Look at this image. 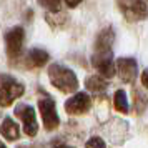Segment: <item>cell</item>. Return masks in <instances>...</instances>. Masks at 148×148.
I'll list each match as a JSON object with an SVG mask.
<instances>
[{"mask_svg": "<svg viewBox=\"0 0 148 148\" xmlns=\"http://www.w3.org/2000/svg\"><path fill=\"white\" fill-rule=\"evenodd\" d=\"M47 20L53 28H62L67 22V14H62L60 10L58 12H50L47 15Z\"/></svg>", "mask_w": 148, "mask_h": 148, "instance_id": "obj_16", "label": "cell"}, {"mask_svg": "<svg viewBox=\"0 0 148 148\" xmlns=\"http://www.w3.org/2000/svg\"><path fill=\"white\" fill-rule=\"evenodd\" d=\"M23 40H25V30L18 25L5 32V50H7V57L10 62L18 58L22 47H23Z\"/></svg>", "mask_w": 148, "mask_h": 148, "instance_id": "obj_6", "label": "cell"}, {"mask_svg": "<svg viewBox=\"0 0 148 148\" xmlns=\"http://www.w3.org/2000/svg\"><path fill=\"white\" fill-rule=\"evenodd\" d=\"M148 105V97L141 90H133V110L136 115H141Z\"/></svg>", "mask_w": 148, "mask_h": 148, "instance_id": "obj_14", "label": "cell"}, {"mask_svg": "<svg viewBox=\"0 0 148 148\" xmlns=\"http://www.w3.org/2000/svg\"><path fill=\"white\" fill-rule=\"evenodd\" d=\"M15 116H18L22 120L23 125V132L27 136H35L38 133V121H37V113H35V108L32 105L27 103H20L17 105L14 110Z\"/></svg>", "mask_w": 148, "mask_h": 148, "instance_id": "obj_5", "label": "cell"}, {"mask_svg": "<svg viewBox=\"0 0 148 148\" xmlns=\"http://www.w3.org/2000/svg\"><path fill=\"white\" fill-rule=\"evenodd\" d=\"M116 5L127 22H141L148 17V7L143 0H116Z\"/></svg>", "mask_w": 148, "mask_h": 148, "instance_id": "obj_3", "label": "cell"}, {"mask_svg": "<svg viewBox=\"0 0 148 148\" xmlns=\"http://www.w3.org/2000/svg\"><path fill=\"white\" fill-rule=\"evenodd\" d=\"M38 5L43 7L48 12H58L62 7V0H37Z\"/></svg>", "mask_w": 148, "mask_h": 148, "instance_id": "obj_17", "label": "cell"}, {"mask_svg": "<svg viewBox=\"0 0 148 148\" xmlns=\"http://www.w3.org/2000/svg\"><path fill=\"white\" fill-rule=\"evenodd\" d=\"M0 135H2L7 141L18 140V138H20V130H18V125H17L12 118L5 116V120L2 121V125H0Z\"/></svg>", "mask_w": 148, "mask_h": 148, "instance_id": "obj_12", "label": "cell"}, {"mask_svg": "<svg viewBox=\"0 0 148 148\" xmlns=\"http://www.w3.org/2000/svg\"><path fill=\"white\" fill-rule=\"evenodd\" d=\"M48 80L62 93H73L80 85L73 70L62 63H52L48 67Z\"/></svg>", "mask_w": 148, "mask_h": 148, "instance_id": "obj_1", "label": "cell"}, {"mask_svg": "<svg viewBox=\"0 0 148 148\" xmlns=\"http://www.w3.org/2000/svg\"><path fill=\"white\" fill-rule=\"evenodd\" d=\"M85 87H87L92 93L100 95V93H103V92L108 88V83H107V80H105L101 75H93V77H88V78H87Z\"/></svg>", "mask_w": 148, "mask_h": 148, "instance_id": "obj_13", "label": "cell"}, {"mask_svg": "<svg viewBox=\"0 0 148 148\" xmlns=\"http://www.w3.org/2000/svg\"><path fill=\"white\" fill-rule=\"evenodd\" d=\"M92 108V98L85 92H78L65 101V112L68 115H83Z\"/></svg>", "mask_w": 148, "mask_h": 148, "instance_id": "obj_8", "label": "cell"}, {"mask_svg": "<svg viewBox=\"0 0 148 148\" xmlns=\"http://www.w3.org/2000/svg\"><path fill=\"white\" fill-rule=\"evenodd\" d=\"M52 145H53V147H57V145H65V141L63 140H53L52 141Z\"/></svg>", "mask_w": 148, "mask_h": 148, "instance_id": "obj_21", "label": "cell"}, {"mask_svg": "<svg viewBox=\"0 0 148 148\" xmlns=\"http://www.w3.org/2000/svg\"><path fill=\"white\" fill-rule=\"evenodd\" d=\"M23 93H25V87L22 82L14 78L12 75H0V107L2 108L10 107Z\"/></svg>", "mask_w": 148, "mask_h": 148, "instance_id": "obj_2", "label": "cell"}, {"mask_svg": "<svg viewBox=\"0 0 148 148\" xmlns=\"http://www.w3.org/2000/svg\"><path fill=\"white\" fill-rule=\"evenodd\" d=\"M115 42V30L113 27H105L101 28L97 38H95V52H100V53H105V52H112V47H113Z\"/></svg>", "mask_w": 148, "mask_h": 148, "instance_id": "obj_10", "label": "cell"}, {"mask_svg": "<svg viewBox=\"0 0 148 148\" xmlns=\"http://www.w3.org/2000/svg\"><path fill=\"white\" fill-rule=\"evenodd\" d=\"M65 2H67L68 7H72V8H75L78 3H82V0H65Z\"/></svg>", "mask_w": 148, "mask_h": 148, "instance_id": "obj_20", "label": "cell"}, {"mask_svg": "<svg viewBox=\"0 0 148 148\" xmlns=\"http://www.w3.org/2000/svg\"><path fill=\"white\" fill-rule=\"evenodd\" d=\"M48 58H50L48 52L42 50V48H32L28 52L27 58H25V63H27L28 68H42V67H45Z\"/></svg>", "mask_w": 148, "mask_h": 148, "instance_id": "obj_11", "label": "cell"}, {"mask_svg": "<svg viewBox=\"0 0 148 148\" xmlns=\"http://www.w3.org/2000/svg\"><path fill=\"white\" fill-rule=\"evenodd\" d=\"M38 110H40L42 120H43V127L45 130L52 132L55 128H58L60 125V116L57 113V107H55V101L50 95H43L40 100H38Z\"/></svg>", "mask_w": 148, "mask_h": 148, "instance_id": "obj_4", "label": "cell"}, {"mask_svg": "<svg viewBox=\"0 0 148 148\" xmlns=\"http://www.w3.org/2000/svg\"><path fill=\"white\" fill-rule=\"evenodd\" d=\"M115 72L118 73L121 82L125 83H133L136 80V75H138V65H136V60L135 58H130V57H121L116 62V68Z\"/></svg>", "mask_w": 148, "mask_h": 148, "instance_id": "obj_9", "label": "cell"}, {"mask_svg": "<svg viewBox=\"0 0 148 148\" xmlns=\"http://www.w3.org/2000/svg\"><path fill=\"white\" fill-rule=\"evenodd\" d=\"M140 82H141V85L148 90V70H143L140 75Z\"/></svg>", "mask_w": 148, "mask_h": 148, "instance_id": "obj_19", "label": "cell"}, {"mask_svg": "<svg viewBox=\"0 0 148 148\" xmlns=\"http://www.w3.org/2000/svg\"><path fill=\"white\" fill-rule=\"evenodd\" d=\"M85 145H87V147H107V143L101 140L100 136H92L90 140H87Z\"/></svg>", "mask_w": 148, "mask_h": 148, "instance_id": "obj_18", "label": "cell"}, {"mask_svg": "<svg viewBox=\"0 0 148 148\" xmlns=\"http://www.w3.org/2000/svg\"><path fill=\"white\" fill-rule=\"evenodd\" d=\"M113 107L120 113H128V100L125 90H116L113 95Z\"/></svg>", "mask_w": 148, "mask_h": 148, "instance_id": "obj_15", "label": "cell"}, {"mask_svg": "<svg viewBox=\"0 0 148 148\" xmlns=\"http://www.w3.org/2000/svg\"><path fill=\"white\" fill-rule=\"evenodd\" d=\"M2 147H5V143H3V141H0V148Z\"/></svg>", "mask_w": 148, "mask_h": 148, "instance_id": "obj_22", "label": "cell"}, {"mask_svg": "<svg viewBox=\"0 0 148 148\" xmlns=\"http://www.w3.org/2000/svg\"><path fill=\"white\" fill-rule=\"evenodd\" d=\"M92 65L95 70H98V75L103 78H112L115 75V63H113V53L112 52H95L92 57Z\"/></svg>", "mask_w": 148, "mask_h": 148, "instance_id": "obj_7", "label": "cell"}]
</instances>
